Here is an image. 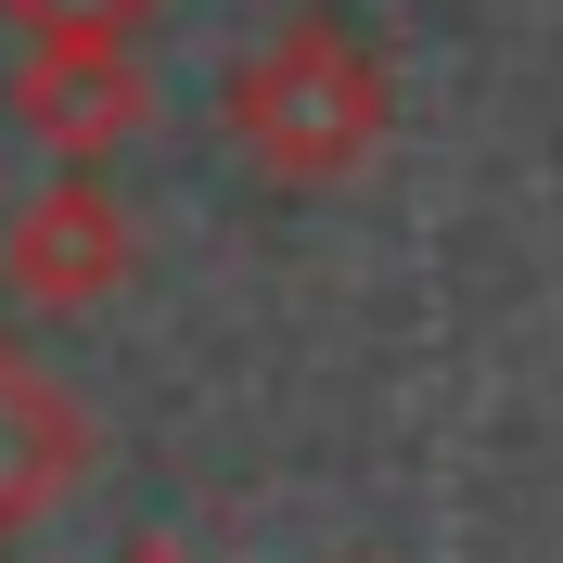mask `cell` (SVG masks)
Listing matches in <instances>:
<instances>
[{
    "label": "cell",
    "instance_id": "cell-1",
    "mask_svg": "<svg viewBox=\"0 0 563 563\" xmlns=\"http://www.w3.org/2000/svg\"><path fill=\"white\" fill-rule=\"evenodd\" d=\"M218 129L269 192H333L385 154L397 129V77L346 13H282L244 65L218 77Z\"/></svg>",
    "mask_w": 563,
    "mask_h": 563
},
{
    "label": "cell",
    "instance_id": "cell-2",
    "mask_svg": "<svg viewBox=\"0 0 563 563\" xmlns=\"http://www.w3.org/2000/svg\"><path fill=\"white\" fill-rule=\"evenodd\" d=\"M129 269H141V218L115 206L103 167L38 179L26 206L0 218V295H26V308H103Z\"/></svg>",
    "mask_w": 563,
    "mask_h": 563
},
{
    "label": "cell",
    "instance_id": "cell-3",
    "mask_svg": "<svg viewBox=\"0 0 563 563\" xmlns=\"http://www.w3.org/2000/svg\"><path fill=\"white\" fill-rule=\"evenodd\" d=\"M77 474H90V410H77V385L0 333V551L65 512Z\"/></svg>",
    "mask_w": 563,
    "mask_h": 563
},
{
    "label": "cell",
    "instance_id": "cell-4",
    "mask_svg": "<svg viewBox=\"0 0 563 563\" xmlns=\"http://www.w3.org/2000/svg\"><path fill=\"white\" fill-rule=\"evenodd\" d=\"M13 129L52 167H103L154 129V77H141V52H26L13 65Z\"/></svg>",
    "mask_w": 563,
    "mask_h": 563
},
{
    "label": "cell",
    "instance_id": "cell-5",
    "mask_svg": "<svg viewBox=\"0 0 563 563\" xmlns=\"http://www.w3.org/2000/svg\"><path fill=\"white\" fill-rule=\"evenodd\" d=\"M0 26L26 52H141L154 0H0Z\"/></svg>",
    "mask_w": 563,
    "mask_h": 563
},
{
    "label": "cell",
    "instance_id": "cell-6",
    "mask_svg": "<svg viewBox=\"0 0 563 563\" xmlns=\"http://www.w3.org/2000/svg\"><path fill=\"white\" fill-rule=\"evenodd\" d=\"M141 563H179V551H141Z\"/></svg>",
    "mask_w": 563,
    "mask_h": 563
}]
</instances>
